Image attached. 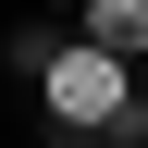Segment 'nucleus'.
Instances as JSON below:
<instances>
[{"label": "nucleus", "instance_id": "nucleus-1", "mask_svg": "<svg viewBox=\"0 0 148 148\" xmlns=\"http://www.w3.org/2000/svg\"><path fill=\"white\" fill-rule=\"evenodd\" d=\"M123 99H136V74H123V62H99L86 37H62V49L37 62V111H49L62 136H86V148L111 136V111H123Z\"/></svg>", "mask_w": 148, "mask_h": 148}, {"label": "nucleus", "instance_id": "nucleus-2", "mask_svg": "<svg viewBox=\"0 0 148 148\" xmlns=\"http://www.w3.org/2000/svg\"><path fill=\"white\" fill-rule=\"evenodd\" d=\"M74 37H86L99 62H123V74H136V49H148V0H86V25H74Z\"/></svg>", "mask_w": 148, "mask_h": 148}, {"label": "nucleus", "instance_id": "nucleus-3", "mask_svg": "<svg viewBox=\"0 0 148 148\" xmlns=\"http://www.w3.org/2000/svg\"><path fill=\"white\" fill-rule=\"evenodd\" d=\"M49 49H62V25H12V37H0V62H12V74H37Z\"/></svg>", "mask_w": 148, "mask_h": 148}, {"label": "nucleus", "instance_id": "nucleus-4", "mask_svg": "<svg viewBox=\"0 0 148 148\" xmlns=\"http://www.w3.org/2000/svg\"><path fill=\"white\" fill-rule=\"evenodd\" d=\"M111 148H148V86H136L123 111H111Z\"/></svg>", "mask_w": 148, "mask_h": 148}]
</instances>
